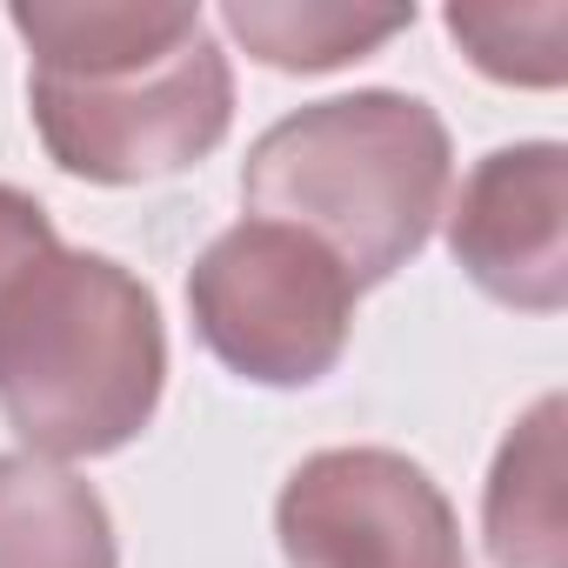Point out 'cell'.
Here are the masks:
<instances>
[{"label":"cell","mask_w":568,"mask_h":568,"mask_svg":"<svg viewBox=\"0 0 568 568\" xmlns=\"http://www.w3.org/2000/svg\"><path fill=\"white\" fill-rule=\"evenodd\" d=\"M34 54L28 108L54 168L134 187L207 161L234 121V74L201 8L34 0L8 14Z\"/></svg>","instance_id":"1"},{"label":"cell","mask_w":568,"mask_h":568,"mask_svg":"<svg viewBox=\"0 0 568 568\" xmlns=\"http://www.w3.org/2000/svg\"><path fill=\"white\" fill-rule=\"evenodd\" d=\"M168 382L161 308L108 254L54 247L0 302V415L41 462L128 448Z\"/></svg>","instance_id":"2"},{"label":"cell","mask_w":568,"mask_h":568,"mask_svg":"<svg viewBox=\"0 0 568 568\" xmlns=\"http://www.w3.org/2000/svg\"><path fill=\"white\" fill-rule=\"evenodd\" d=\"M241 201L261 221L322 241L355 288L408 267L448 201V128L428 101L362 88L274 121L241 168Z\"/></svg>","instance_id":"3"},{"label":"cell","mask_w":568,"mask_h":568,"mask_svg":"<svg viewBox=\"0 0 568 568\" xmlns=\"http://www.w3.org/2000/svg\"><path fill=\"white\" fill-rule=\"evenodd\" d=\"M355 295L362 288L322 241L261 214L214 234L187 274V315L201 348L261 388L322 382L348 348Z\"/></svg>","instance_id":"4"},{"label":"cell","mask_w":568,"mask_h":568,"mask_svg":"<svg viewBox=\"0 0 568 568\" xmlns=\"http://www.w3.org/2000/svg\"><path fill=\"white\" fill-rule=\"evenodd\" d=\"M288 568H462V528L435 475L395 448H322L274 501Z\"/></svg>","instance_id":"5"},{"label":"cell","mask_w":568,"mask_h":568,"mask_svg":"<svg viewBox=\"0 0 568 568\" xmlns=\"http://www.w3.org/2000/svg\"><path fill=\"white\" fill-rule=\"evenodd\" d=\"M448 247L501 308L555 315L568 302V148L521 141L481 154L448 207Z\"/></svg>","instance_id":"6"},{"label":"cell","mask_w":568,"mask_h":568,"mask_svg":"<svg viewBox=\"0 0 568 568\" xmlns=\"http://www.w3.org/2000/svg\"><path fill=\"white\" fill-rule=\"evenodd\" d=\"M561 395H541L501 442L481 495L495 568H568V481H561Z\"/></svg>","instance_id":"7"},{"label":"cell","mask_w":568,"mask_h":568,"mask_svg":"<svg viewBox=\"0 0 568 568\" xmlns=\"http://www.w3.org/2000/svg\"><path fill=\"white\" fill-rule=\"evenodd\" d=\"M0 568H114L94 481L41 455H0Z\"/></svg>","instance_id":"8"},{"label":"cell","mask_w":568,"mask_h":568,"mask_svg":"<svg viewBox=\"0 0 568 568\" xmlns=\"http://www.w3.org/2000/svg\"><path fill=\"white\" fill-rule=\"evenodd\" d=\"M221 21L254 61H267L281 74H322V68L368 61L375 48L408 34L415 8L368 14V8H328V0H302V8L295 0H227Z\"/></svg>","instance_id":"9"},{"label":"cell","mask_w":568,"mask_h":568,"mask_svg":"<svg viewBox=\"0 0 568 568\" xmlns=\"http://www.w3.org/2000/svg\"><path fill=\"white\" fill-rule=\"evenodd\" d=\"M561 28H568L561 0H541V8H448V34L468 48V61L488 81L508 88L561 81Z\"/></svg>","instance_id":"10"},{"label":"cell","mask_w":568,"mask_h":568,"mask_svg":"<svg viewBox=\"0 0 568 568\" xmlns=\"http://www.w3.org/2000/svg\"><path fill=\"white\" fill-rule=\"evenodd\" d=\"M54 247H61V241H54L48 207H41L34 194H21V187L0 181V302H8V288H14L34 261H48Z\"/></svg>","instance_id":"11"}]
</instances>
